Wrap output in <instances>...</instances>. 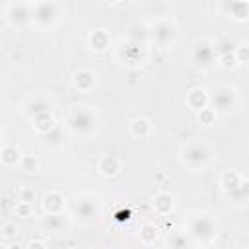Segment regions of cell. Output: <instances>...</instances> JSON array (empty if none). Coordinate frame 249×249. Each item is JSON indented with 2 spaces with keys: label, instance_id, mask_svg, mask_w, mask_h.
Here are the masks:
<instances>
[{
  "label": "cell",
  "instance_id": "30bf717a",
  "mask_svg": "<svg viewBox=\"0 0 249 249\" xmlns=\"http://www.w3.org/2000/svg\"><path fill=\"white\" fill-rule=\"evenodd\" d=\"M51 109H53L51 99H47V97H43V95H37V97H31V99L25 103V109H23V111H25L27 117L37 119V117H41V115L51 113Z\"/></svg>",
  "mask_w": 249,
  "mask_h": 249
},
{
  "label": "cell",
  "instance_id": "ffe728a7",
  "mask_svg": "<svg viewBox=\"0 0 249 249\" xmlns=\"http://www.w3.org/2000/svg\"><path fill=\"white\" fill-rule=\"evenodd\" d=\"M206 91H202V89H193L191 93H189V97H187V103L193 107V109H198V111H202L204 109V103H206V95H204Z\"/></svg>",
  "mask_w": 249,
  "mask_h": 249
},
{
  "label": "cell",
  "instance_id": "3957f363",
  "mask_svg": "<svg viewBox=\"0 0 249 249\" xmlns=\"http://www.w3.org/2000/svg\"><path fill=\"white\" fill-rule=\"evenodd\" d=\"M208 103H210V109L214 111V115L216 113H231L237 107L235 89L230 88V86H218L210 91Z\"/></svg>",
  "mask_w": 249,
  "mask_h": 249
},
{
  "label": "cell",
  "instance_id": "8fae6325",
  "mask_svg": "<svg viewBox=\"0 0 249 249\" xmlns=\"http://www.w3.org/2000/svg\"><path fill=\"white\" fill-rule=\"evenodd\" d=\"M41 228L47 231V233H53V235H60L66 231V220L64 216L60 214H47L41 222Z\"/></svg>",
  "mask_w": 249,
  "mask_h": 249
},
{
  "label": "cell",
  "instance_id": "d6a6232c",
  "mask_svg": "<svg viewBox=\"0 0 249 249\" xmlns=\"http://www.w3.org/2000/svg\"><path fill=\"white\" fill-rule=\"evenodd\" d=\"M0 249H8V247H4V245H2V247H0Z\"/></svg>",
  "mask_w": 249,
  "mask_h": 249
},
{
  "label": "cell",
  "instance_id": "7402d4cb",
  "mask_svg": "<svg viewBox=\"0 0 249 249\" xmlns=\"http://www.w3.org/2000/svg\"><path fill=\"white\" fill-rule=\"evenodd\" d=\"M154 206H156V210H158V212L167 214V212L171 210V206H173V198H171L169 195L161 193V195H158V196L154 198Z\"/></svg>",
  "mask_w": 249,
  "mask_h": 249
},
{
  "label": "cell",
  "instance_id": "ac0fdd59",
  "mask_svg": "<svg viewBox=\"0 0 249 249\" xmlns=\"http://www.w3.org/2000/svg\"><path fill=\"white\" fill-rule=\"evenodd\" d=\"M167 247L169 249H193V243H191L189 235H185L181 231H175L167 237Z\"/></svg>",
  "mask_w": 249,
  "mask_h": 249
},
{
  "label": "cell",
  "instance_id": "7a4b0ae2",
  "mask_svg": "<svg viewBox=\"0 0 249 249\" xmlns=\"http://www.w3.org/2000/svg\"><path fill=\"white\" fill-rule=\"evenodd\" d=\"M68 128L78 136H88L97 128V117L95 113L86 105H76L68 111L66 119Z\"/></svg>",
  "mask_w": 249,
  "mask_h": 249
},
{
  "label": "cell",
  "instance_id": "9a60e30c",
  "mask_svg": "<svg viewBox=\"0 0 249 249\" xmlns=\"http://www.w3.org/2000/svg\"><path fill=\"white\" fill-rule=\"evenodd\" d=\"M119 169H121V161H119L115 156H105V158H101L99 163H97V171H99L101 175H107V177L117 175Z\"/></svg>",
  "mask_w": 249,
  "mask_h": 249
},
{
  "label": "cell",
  "instance_id": "6da1fadb",
  "mask_svg": "<svg viewBox=\"0 0 249 249\" xmlns=\"http://www.w3.org/2000/svg\"><path fill=\"white\" fill-rule=\"evenodd\" d=\"M189 233L193 239L202 241V243H210L216 239L218 231H220V224L212 214H195L189 218L187 222Z\"/></svg>",
  "mask_w": 249,
  "mask_h": 249
},
{
  "label": "cell",
  "instance_id": "1f68e13d",
  "mask_svg": "<svg viewBox=\"0 0 249 249\" xmlns=\"http://www.w3.org/2000/svg\"><path fill=\"white\" fill-rule=\"evenodd\" d=\"M0 142H2V130H0Z\"/></svg>",
  "mask_w": 249,
  "mask_h": 249
},
{
  "label": "cell",
  "instance_id": "7c38bea8",
  "mask_svg": "<svg viewBox=\"0 0 249 249\" xmlns=\"http://www.w3.org/2000/svg\"><path fill=\"white\" fill-rule=\"evenodd\" d=\"M43 208L47 210V214H60L64 208V196L58 191H49L43 196Z\"/></svg>",
  "mask_w": 249,
  "mask_h": 249
},
{
  "label": "cell",
  "instance_id": "9c48e42d",
  "mask_svg": "<svg viewBox=\"0 0 249 249\" xmlns=\"http://www.w3.org/2000/svg\"><path fill=\"white\" fill-rule=\"evenodd\" d=\"M193 60L196 66L200 68H208L214 60V47L206 41H198L195 47H193Z\"/></svg>",
  "mask_w": 249,
  "mask_h": 249
},
{
  "label": "cell",
  "instance_id": "5b68a950",
  "mask_svg": "<svg viewBox=\"0 0 249 249\" xmlns=\"http://www.w3.org/2000/svg\"><path fill=\"white\" fill-rule=\"evenodd\" d=\"M74 214L84 224H93L99 218V202L91 193H80L74 196Z\"/></svg>",
  "mask_w": 249,
  "mask_h": 249
},
{
  "label": "cell",
  "instance_id": "4dcf8cb0",
  "mask_svg": "<svg viewBox=\"0 0 249 249\" xmlns=\"http://www.w3.org/2000/svg\"><path fill=\"white\" fill-rule=\"evenodd\" d=\"M27 249H47V247H45V243H43V241H31Z\"/></svg>",
  "mask_w": 249,
  "mask_h": 249
},
{
  "label": "cell",
  "instance_id": "4fadbf2b",
  "mask_svg": "<svg viewBox=\"0 0 249 249\" xmlns=\"http://www.w3.org/2000/svg\"><path fill=\"white\" fill-rule=\"evenodd\" d=\"M222 10L228 12V16L239 19V21H245L247 19V14H249V4L243 2V0H237V2H224L222 4Z\"/></svg>",
  "mask_w": 249,
  "mask_h": 249
},
{
  "label": "cell",
  "instance_id": "484cf974",
  "mask_svg": "<svg viewBox=\"0 0 249 249\" xmlns=\"http://www.w3.org/2000/svg\"><path fill=\"white\" fill-rule=\"evenodd\" d=\"M33 196H35V195H33L31 189H23V191H21V200H19V202H27V204H31V202H33Z\"/></svg>",
  "mask_w": 249,
  "mask_h": 249
},
{
  "label": "cell",
  "instance_id": "5bb4252c",
  "mask_svg": "<svg viewBox=\"0 0 249 249\" xmlns=\"http://www.w3.org/2000/svg\"><path fill=\"white\" fill-rule=\"evenodd\" d=\"M148 35H150V29H148L144 23H140V21L128 25V29H126V39H128L132 45L144 43V41L148 39Z\"/></svg>",
  "mask_w": 249,
  "mask_h": 249
},
{
  "label": "cell",
  "instance_id": "44dd1931",
  "mask_svg": "<svg viewBox=\"0 0 249 249\" xmlns=\"http://www.w3.org/2000/svg\"><path fill=\"white\" fill-rule=\"evenodd\" d=\"M241 177L237 175V173H233V171H228V173H224V177H222V187L228 191V193H231L233 189H237L239 185H241Z\"/></svg>",
  "mask_w": 249,
  "mask_h": 249
},
{
  "label": "cell",
  "instance_id": "ba28073f",
  "mask_svg": "<svg viewBox=\"0 0 249 249\" xmlns=\"http://www.w3.org/2000/svg\"><path fill=\"white\" fill-rule=\"evenodd\" d=\"M150 33H152V37H154V41H156L158 45L165 47V45H169V43L175 41V37H177V27H175V23H173L171 19H165V18H163V19L154 21Z\"/></svg>",
  "mask_w": 249,
  "mask_h": 249
},
{
  "label": "cell",
  "instance_id": "e0dca14e",
  "mask_svg": "<svg viewBox=\"0 0 249 249\" xmlns=\"http://www.w3.org/2000/svg\"><path fill=\"white\" fill-rule=\"evenodd\" d=\"M19 160H21V152H19L18 146L8 144V146H4V148L0 150V161H2L4 165H16Z\"/></svg>",
  "mask_w": 249,
  "mask_h": 249
},
{
  "label": "cell",
  "instance_id": "d4e9b609",
  "mask_svg": "<svg viewBox=\"0 0 249 249\" xmlns=\"http://www.w3.org/2000/svg\"><path fill=\"white\" fill-rule=\"evenodd\" d=\"M19 163H21L23 171H27V173L37 171V158H35V156H21Z\"/></svg>",
  "mask_w": 249,
  "mask_h": 249
},
{
  "label": "cell",
  "instance_id": "d6986e66",
  "mask_svg": "<svg viewBox=\"0 0 249 249\" xmlns=\"http://www.w3.org/2000/svg\"><path fill=\"white\" fill-rule=\"evenodd\" d=\"M89 45H91V49H95V51H103V49L109 47V35H107L103 29H97V31H93V33L89 35Z\"/></svg>",
  "mask_w": 249,
  "mask_h": 249
},
{
  "label": "cell",
  "instance_id": "4316f807",
  "mask_svg": "<svg viewBox=\"0 0 249 249\" xmlns=\"http://www.w3.org/2000/svg\"><path fill=\"white\" fill-rule=\"evenodd\" d=\"M18 214H21V216L31 214V204H27V202H19V204H18Z\"/></svg>",
  "mask_w": 249,
  "mask_h": 249
},
{
  "label": "cell",
  "instance_id": "8992f818",
  "mask_svg": "<svg viewBox=\"0 0 249 249\" xmlns=\"http://www.w3.org/2000/svg\"><path fill=\"white\" fill-rule=\"evenodd\" d=\"M60 14V4L54 2H35L31 4V18L41 27H51Z\"/></svg>",
  "mask_w": 249,
  "mask_h": 249
},
{
  "label": "cell",
  "instance_id": "2e32d148",
  "mask_svg": "<svg viewBox=\"0 0 249 249\" xmlns=\"http://www.w3.org/2000/svg\"><path fill=\"white\" fill-rule=\"evenodd\" d=\"M93 84H95V76H93V72H91V70L82 68V70H78V72L74 74V86H76L78 89L88 91V89H91V88H93Z\"/></svg>",
  "mask_w": 249,
  "mask_h": 249
},
{
  "label": "cell",
  "instance_id": "52a82bcc",
  "mask_svg": "<svg viewBox=\"0 0 249 249\" xmlns=\"http://www.w3.org/2000/svg\"><path fill=\"white\" fill-rule=\"evenodd\" d=\"M8 21L18 27V29H25L27 25H31L33 18H31V4L25 2H12L8 6Z\"/></svg>",
  "mask_w": 249,
  "mask_h": 249
},
{
  "label": "cell",
  "instance_id": "83f0119b",
  "mask_svg": "<svg viewBox=\"0 0 249 249\" xmlns=\"http://www.w3.org/2000/svg\"><path fill=\"white\" fill-rule=\"evenodd\" d=\"M206 121V123H212V119H214V111L212 109H202L200 111V121Z\"/></svg>",
  "mask_w": 249,
  "mask_h": 249
},
{
  "label": "cell",
  "instance_id": "f1b7e54d",
  "mask_svg": "<svg viewBox=\"0 0 249 249\" xmlns=\"http://www.w3.org/2000/svg\"><path fill=\"white\" fill-rule=\"evenodd\" d=\"M2 231H4V235H6V237H12V235H16V226L6 224V226L2 228Z\"/></svg>",
  "mask_w": 249,
  "mask_h": 249
},
{
  "label": "cell",
  "instance_id": "603a6c76",
  "mask_svg": "<svg viewBox=\"0 0 249 249\" xmlns=\"http://www.w3.org/2000/svg\"><path fill=\"white\" fill-rule=\"evenodd\" d=\"M130 132L134 136H146L150 132V123L146 119H134L130 123Z\"/></svg>",
  "mask_w": 249,
  "mask_h": 249
},
{
  "label": "cell",
  "instance_id": "cb8c5ba5",
  "mask_svg": "<svg viewBox=\"0 0 249 249\" xmlns=\"http://www.w3.org/2000/svg\"><path fill=\"white\" fill-rule=\"evenodd\" d=\"M45 144H49V146H60L62 144V134H60V128L58 126H54L53 130H49L47 134H45Z\"/></svg>",
  "mask_w": 249,
  "mask_h": 249
},
{
  "label": "cell",
  "instance_id": "f546056e",
  "mask_svg": "<svg viewBox=\"0 0 249 249\" xmlns=\"http://www.w3.org/2000/svg\"><path fill=\"white\" fill-rule=\"evenodd\" d=\"M152 233H154V228H152V226H146V228L142 230V237H144V241H146V243L152 239Z\"/></svg>",
  "mask_w": 249,
  "mask_h": 249
},
{
  "label": "cell",
  "instance_id": "277c9868",
  "mask_svg": "<svg viewBox=\"0 0 249 249\" xmlns=\"http://www.w3.org/2000/svg\"><path fill=\"white\" fill-rule=\"evenodd\" d=\"M181 156H183V161L191 169H198V167H202V165H206L210 161L212 152H210V146L206 142H202V140H191V142L185 144Z\"/></svg>",
  "mask_w": 249,
  "mask_h": 249
}]
</instances>
